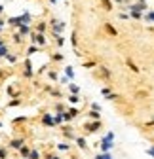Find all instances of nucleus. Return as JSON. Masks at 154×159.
I'll return each mask as SVG.
<instances>
[{
	"label": "nucleus",
	"mask_w": 154,
	"mask_h": 159,
	"mask_svg": "<svg viewBox=\"0 0 154 159\" xmlns=\"http://www.w3.org/2000/svg\"><path fill=\"white\" fill-rule=\"evenodd\" d=\"M31 42H32L34 46H40V48H46V46H48V40H46L44 32H36V30L31 32Z\"/></svg>",
	"instance_id": "nucleus-1"
},
{
	"label": "nucleus",
	"mask_w": 154,
	"mask_h": 159,
	"mask_svg": "<svg viewBox=\"0 0 154 159\" xmlns=\"http://www.w3.org/2000/svg\"><path fill=\"white\" fill-rule=\"evenodd\" d=\"M84 129H86V133L93 134V133H97V131L103 129V121L101 119H91L89 123H84Z\"/></svg>",
	"instance_id": "nucleus-2"
},
{
	"label": "nucleus",
	"mask_w": 154,
	"mask_h": 159,
	"mask_svg": "<svg viewBox=\"0 0 154 159\" xmlns=\"http://www.w3.org/2000/svg\"><path fill=\"white\" fill-rule=\"evenodd\" d=\"M114 133H108L105 138H101V152H108V150H112L114 148Z\"/></svg>",
	"instance_id": "nucleus-3"
},
{
	"label": "nucleus",
	"mask_w": 154,
	"mask_h": 159,
	"mask_svg": "<svg viewBox=\"0 0 154 159\" xmlns=\"http://www.w3.org/2000/svg\"><path fill=\"white\" fill-rule=\"evenodd\" d=\"M40 121H42V125H46V127H55V117H53V114H50V112L42 114Z\"/></svg>",
	"instance_id": "nucleus-4"
},
{
	"label": "nucleus",
	"mask_w": 154,
	"mask_h": 159,
	"mask_svg": "<svg viewBox=\"0 0 154 159\" xmlns=\"http://www.w3.org/2000/svg\"><path fill=\"white\" fill-rule=\"evenodd\" d=\"M110 70L108 68H105V66H99L97 70H95V78H99V80H107V82H108V80H110Z\"/></svg>",
	"instance_id": "nucleus-5"
},
{
	"label": "nucleus",
	"mask_w": 154,
	"mask_h": 159,
	"mask_svg": "<svg viewBox=\"0 0 154 159\" xmlns=\"http://www.w3.org/2000/svg\"><path fill=\"white\" fill-rule=\"evenodd\" d=\"M78 114H80V110H78V108H69V110H65V112H63V117H65V121H72V119L78 116Z\"/></svg>",
	"instance_id": "nucleus-6"
},
{
	"label": "nucleus",
	"mask_w": 154,
	"mask_h": 159,
	"mask_svg": "<svg viewBox=\"0 0 154 159\" xmlns=\"http://www.w3.org/2000/svg\"><path fill=\"white\" fill-rule=\"evenodd\" d=\"M23 144H25V138H15V140H10L8 142V148L10 150H19Z\"/></svg>",
	"instance_id": "nucleus-7"
},
{
	"label": "nucleus",
	"mask_w": 154,
	"mask_h": 159,
	"mask_svg": "<svg viewBox=\"0 0 154 159\" xmlns=\"http://www.w3.org/2000/svg\"><path fill=\"white\" fill-rule=\"evenodd\" d=\"M31 152H32V146H29V144H23L21 148H19V155H21V157H25V159H29Z\"/></svg>",
	"instance_id": "nucleus-8"
},
{
	"label": "nucleus",
	"mask_w": 154,
	"mask_h": 159,
	"mask_svg": "<svg viewBox=\"0 0 154 159\" xmlns=\"http://www.w3.org/2000/svg\"><path fill=\"white\" fill-rule=\"evenodd\" d=\"M32 76H34V72H32V66H31V63H29V59H25V72H23V78L31 80Z\"/></svg>",
	"instance_id": "nucleus-9"
},
{
	"label": "nucleus",
	"mask_w": 154,
	"mask_h": 159,
	"mask_svg": "<svg viewBox=\"0 0 154 159\" xmlns=\"http://www.w3.org/2000/svg\"><path fill=\"white\" fill-rule=\"evenodd\" d=\"M63 136L69 138V140H76V134L72 133V127H70V125H69V127H67V125L63 127Z\"/></svg>",
	"instance_id": "nucleus-10"
},
{
	"label": "nucleus",
	"mask_w": 154,
	"mask_h": 159,
	"mask_svg": "<svg viewBox=\"0 0 154 159\" xmlns=\"http://www.w3.org/2000/svg\"><path fill=\"white\" fill-rule=\"evenodd\" d=\"M126 65L129 66V70H131L133 74H139V72H141V68H139V66H137L135 63H133V59H129V57L126 59Z\"/></svg>",
	"instance_id": "nucleus-11"
},
{
	"label": "nucleus",
	"mask_w": 154,
	"mask_h": 159,
	"mask_svg": "<svg viewBox=\"0 0 154 159\" xmlns=\"http://www.w3.org/2000/svg\"><path fill=\"white\" fill-rule=\"evenodd\" d=\"M76 146H78L80 150H88V140H86V138H82V136H76Z\"/></svg>",
	"instance_id": "nucleus-12"
},
{
	"label": "nucleus",
	"mask_w": 154,
	"mask_h": 159,
	"mask_svg": "<svg viewBox=\"0 0 154 159\" xmlns=\"http://www.w3.org/2000/svg\"><path fill=\"white\" fill-rule=\"evenodd\" d=\"M32 29H34L36 32H46V29H48V23H46V21H38V23H36Z\"/></svg>",
	"instance_id": "nucleus-13"
},
{
	"label": "nucleus",
	"mask_w": 154,
	"mask_h": 159,
	"mask_svg": "<svg viewBox=\"0 0 154 159\" xmlns=\"http://www.w3.org/2000/svg\"><path fill=\"white\" fill-rule=\"evenodd\" d=\"M21 104H23V101H21V98H19V97H13L12 101L8 102V108H15V106H21Z\"/></svg>",
	"instance_id": "nucleus-14"
},
{
	"label": "nucleus",
	"mask_w": 154,
	"mask_h": 159,
	"mask_svg": "<svg viewBox=\"0 0 154 159\" xmlns=\"http://www.w3.org/2000/svg\"><path fill=\"white\" fill-rule=\"evenodd\" d=\"M57 150H61V152H70V150H72L70 140H69V142H61V144H57Z\"/></svg>",
	"instance_id": "nucleus-15"
},
{
	"label": "nucleus",
	"mask_w": 154,
	"mask_h": 159,
	"mask_svg": "<svg viewBox=\"0 0 154 159\" xmlns=\"http://www.w3.org/2000/svg\"><path fill=\"white\" fill-rule=\"evenodd\" d=\"M88 117H89V119H101V110H93V108H91V110L88 112Z\"/></svg>",
	"instance_id": "nucleus-16"
},
{
	"label": "nucleus",
	"mask_w": 154,
	"mask_h": 159,
	"mask_svg": "<svg viewBox=\"0 0 154 159\" xmlns=\"http://www.w3.org/2000/svg\"><path fill=\"white\" fill-rule=\"evenodd\" d=\"M105 30H107L110 36H116V34H118V30L112 27V23H105Z\"/></svg>",
	"instance_id": "nucleus-17"
},
{
	"label": "nucleus",
	"mask_w": 154,
	"mask_h": 159,
	"mask_svg": "<svg viewBox=\"0 0 154 159\" xmlns=\"http://www.w3.org/2000/svg\"><path fill=\"white\" fill-rule=\"evenodd\" d=\"M67 101H69L70 104H78V102H80V97H78V95H74V93H70V95L67 97Z\"/></svg>",
	"instance_id": "nucleus-18"
},
{
	"label": "nucleus",
	"mask_w": 154,
	"mask_h": 159,
	"mask_svg": "<svg viewBox=\"0 0 154 159\" xmlns=\"http://www.w3.org/2000/svg\"><path fill=\"white\" fill-rule=\"evenodd\" d=\"M99 2L103 4L105 11H112V10H114V6H112V2H110V0H99Z\"/></svg>",
	"instance_id": "nucleus-19"
},
{
	"label": "nucleus",
	"mask_w": 154,
	"mask_h": 159,
	"mask_svg": "<svg viewBox=\"0 0 154 159\" xmlns=\"http://www.w3.org/2000/svg\"><path fill=\"white\" fill-rule=\"evenodd\" d=\"M53 112H55V114L65 112V104H63V102H55V104H53Z\"/></svg>",
	"instance_id": "nucleus-20"
},
{
	"label": "nucleus",
	"mask_w": 154,
	"mask_h": 159,
	"mask_svg": "<svg viewBox=\"0 0 154 159\" xmlns=\"http://www.w3.org/2000/svg\"><path fill=\"white\" fill-rule=\"evenodd\" d=\"M53 117H55V125H63V121H65L63 112H61V114H53Z\"/></svg>",
	"instance_id": "nucleus-21"
},
{
	"label": "nucleus",
	"mask_w": 154,
	"mask_h": 159,
	"mask_svg": "<svg viewBox=\"0 0 154 159\" xmlns=\"http://www.w3.org/2000/svg\"><path fill=\"white\" fill-rule=\"evenodd\" d=\"M29 159H42V155H40V152H38L36 148H32V152H31Z\"/></svg>",
	"instance_id": "nucleus-22"
},
{
	"label": "nucleus",
	"mask_w": 154,
	"mask_h": 159,
	"mask_svg": "<svg viewBox=\"0 0 154 159\" xmlns=\"http://www.w3.org/2000/svg\"><path fill=\"white\" fill-rule=\"evenodd\" d=\"M65 74H67L69 80H74V70H72V66H65Z\"/></svg>",
	"instance_id": "nucleus-23"
},
{
	"label": "nucleus",
	"mask_w": 154,
	"mask_h": 159,
	"mask_svg": "<svg viewBox=\"0 0 154 159\" xmlns=\"http://www.w3.org/2000/svg\"><path fill=\"white\" fill-rule=\"evenodd\" d=\"M129 15H131L133 19H141V17H143V11H137V10H129Z\"/></svg>",
	"instance_id": "nucleus-24"
},
{
	"label": "nucleus",
	"mask_w": 154,
	"mask_h": 159,
	"mask_svg": "<svg viewBox=\"0 0 154 159\" xmlns=\"http://www.w3.org/2000/svg\"><path fill=\"white\" fill-rule=\"evenodd\" d=\"M69 91L74 93V95H78V93H80V87L76 85V84H69Z\"/></svg>",
	"instance_id": "nucleus-25"
},
{
	"label": "nucleus",
	"mask_w": 154,
	"mask_h": 159,
	"mask_svg": "<svg viewBox=\"0 0 154 159\" xmlns=\"http://www.w3.org/2000/svg\"><path fill=\"white\" fill-rule=\"evenodd\" d=\"M50 95H51V97H55V98H63V93L57 89V87H55V89H51V91H50Z\"/></svg>",
	"instance_id": "nucleus-26"
},
{
	"label": "nucleus",
	"mask_w": 154,
	"mask_h": 159,
	"mask_svg": "<svg viewBox=\"0 0 154 159\" xmlns=\"http://www.w3.org/2000/svg\"><path fill=\"white\" fill-rule=\"evenodd\" d=\"M51 61H55V63H61V61H63V55H61L59 51H57V53H53V55H51Z\"/></svg>",
	"instance_id": "nucleus-27"
},
{
	"label": "nucleus",
	"mask_w": 154,
	"mask_h": 159,
	"mask_svg": "<svg viewBox=\"0 0 154 159\" xmlns=\"http://www.w3.org/2000/svg\"><path fill=\"white\" fill-rule=\"evenodd\" d=\"M82 66H84V68H95V66H97V63H93V61H86V63H82Z\"/></svg>",
	"instance_id": "nucleus-28"
},
{
	"label": "nucleus",
	"mask_w": 154,
	"mask_h": 159,
	"mask_svg": "<svg viewBox=\"0 0 154 159\" xmlns=\"http://www.w3.org/2000/svg\"><path fill=\"white\" fill-rule=\"evenodd\" d=\"M55 44H57V46L61 48V46L65 44V38H63V36H55Z\"/></svg>",
	"instance_id": "nucleus-29"
},
{
	"label": "nucleus",
	"mask_w": 154,
	"mask_h": 159,
	"mask_svg": "<svg viewBox=\"0 0 154 159\" xmlns=\"http://www.w3.org/2000/svg\"><path fill=\"white\" fill-rule=\"evenodd\" d=\"M105 98H107V101H116L118 95L116 93H108V95H105Z\"/></svg>",
	"instance_id": "nucleus-30"
},
{
	"label": "nucleus",
	"mask_w": 154,
	"mask_h": 159,
	"mask_svg": "<svg viewBox=\"0 0 154 159\" xmlns=\"http://www.w3.org/2000/svg\"><path fill=\"white\" fill-rule=\"evenodd\" d=\"M38 49H42L40 46H32V48H29V51H27V55H32V53H36Z\"/></svg>",
	"instance_id": "nucleus-31"
},
{
	"label": "nucleus",
	"mask_w": 154,
	"mask_h": 159,
	"mask_svg": "<svg viewBox=\"0 0 154 159\" xmlns=\"http://www.w3.org/2000/svg\"><path fill=\"white\" fill-rule=\"evenodd\" d=\"M95 159H112V157H110V155H108V153L105 152V153H99V155L95 157Z\"/></svg>",
	"instance_id": "nucleus-32"
},
{
	"label": "nucleus",
	"mask_w": 154,
	"mask_h": 159,
	"mask_svg": "<svg viewBox=\"0 0 154 159\" xmlns=\"http://www.w3.org/2000/svg\"><path fill=\"white\" fill-rule=\"evenodd\" d=\"M6 155H8V150L6 148H0V159H6Z\"/></svg>",
	"instance_id": "nucleus-33"
},
{
	"label": "nucleus",
	"mask_w": 154,
	"mask_h": 159,
	"mask_svg": "<svg viewBox=\"0 0 154 159\" xmlns=\"http://www.w3.org/2000/svg\"><path fill=\"white\" fill-rule=\"evenodd\" d=\"M6 59H8L10 63H15V61H17V57H15L13 53H8V57H6Z\"/></svg>",
	"instance_id": "nucleus-34"
},
{
	"label": "nucleus",
	"mask_w": 154,
	"mask_h": 159,
	"mask_svg": "<svg viewBox=\"0 0 154 159\" xmlns=\"http://www.w3.org/2000/svg\"><path fill=\"white\" fill-rule=\"evenodd\" d=\"M145 19H147V21H154V11H148V13L145 15Z\"/></svg>",
	"instance_id": "nucleus-35"
},
{
	"label": "nucleus",
	"mask_w": 154,
	"mask_h": 159,
	"mask_svg": "<svg viewBox=\"0 0 154 159\" xmlns=\"http://www.w3.org/2000/svg\"><path fill=\"white\" fill-rule=\"evenodd\" d=\"M46 159H61L59 155H53V153H46Z\"/></svg>",
	"instance_id": "nucleus-36"
},
{
	"label": "nucleus",
	"mask_w": 154,
	"mask_h": 159,
	"mask_svg": "<svg viewBox=\"0 0 154 159\" xmlns=\"http://www.w3.org/2000/svg\"><path fill=\"white\" fill-rule=\"evenodd\" d=\"M48 76H50L51 80H57V72H55V70H53V72H48Z\"/></svg>",
	"instance_id": "nucleus-37"
},
{
	"label": "nucleus",
	"mask_w": 154,
	"mask_h": 159,
	"mask_svg": "<svg viewBox=\"0 0 154 159\" xmlns=\"http://www.w3.org/2000/svg\"><path fill=\"white\" fill-rule=\"evenodd\" d=\"M101 93H103V95H108V93H112V91H110V87H103Z\"/></svg>",
	"instance_id": "nucleus-38"
},
{
	"label": "nucleus",
	"mask_w": 154,
	"mask_h": 159,
	"mask_svg": "<svg viewBox=\"0 0 154 159\" xmlns=\"http://www.w3.org/2000/svg\"><path fill=\"white\" fill-rule=\"evenodd\" d=\"M147 153H148L150 157H154V146H152V148H147Z\"/></svg>",
	"instance_id": "nucleus-39"
},
{
	"label": "nucleus",
	"mask_w": 154,
	"mask_h": 159,
	"mask_svg": "<svg viewBox=\"0 0 154 159\" xmlns=\"http://www.w3.org/2000/svg\"><path fill=\"white\" fill-rule=\"evenodd\" d=\"M2 48H6V40H4V38H0V49H2Z\"/></svg>",
	"instance_id": "nucleus-40"
},
{
	"label": "nucleus",
	"mask_w": 154,
	"mask_h": 159,
	"mask_svg": "<svg viewBox=\"0 0 154 159\" xmlns=\"http://www.w3.org/2000/svg\"><path fill=\"white\" fill-rule=\"evenodd\" d=\"M69 159H82V157H76V155H69Z\"/></svg>",
	"instance_id": "nucleus-41"
},
{
	"label": "nucleus",
	"mask_w": 154,
	"mask_h": 159,
	"mask_svg": "<svg viewBox=\"0 0 154 159\" xmlns=\"http://www.w3.org/2000/svg\"><path fill=\"white\" fill-rule=\"evenodd\" d=\"M114 2H118V4H122V2H124V0H114Z\"/></svg>",
	"instance_id": "nucleus-42"
},
{
	"label": "nucleus",
	"mask_w": 154,
	"mask_h": 159,
	"mask_svg": "<svg viewBox=\"0 0 154 159\" xmlns=\"http://www.w3.org/2000/svg\"><path fill=\"white\" fill-rule=\"evenodd\" d=\"M0 59H2V55H0Z\"/></svg>",
	"instance_id": "nucleus-43"
}]
</instances>
